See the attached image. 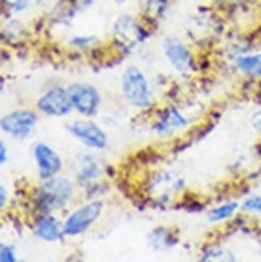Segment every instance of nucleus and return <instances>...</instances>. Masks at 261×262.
I'll return each mask as SVG.
<instances>
[{"instance_id": "obj_1", "label": "nucleus", "mask_w": 261, "mask_h": 262, "mask_svg": "<svg viewBox=\"0 0 261 262\" xmlns=\"http://www.w3.org/2000/svg\"><path fill=\"white\" fill-rule=\"evenodd\" d=\"M79 187L66 176H56L47 180H39L29 196V206L37 214H56L66 209L74 201Z\"/></svg>"}, {"instance_id": "obj_2", "label": "nucleus", "mask_w": 261, "mask_h": 262, "mask_svg": "<svg viewBox=\"0 0 261 262\" xmlns=\"http://www.w3.org/2000/svg\"><path fill=\"white\" fill-rule=\"evenodd\" d=\"M119 97L131 110L145 113L155 108L156 94L153 82L137 64H128L119 76Z\"/></svg>"}, {"instance_id": "obj_3", "label": "nucleus", "mask_w": 261, "mask_h": 262, "mask_svg": "<svg viewBox=\"0 0 261 262\" xmlns=\"http://www.w3.org/2000/svg\"><path fill=\"white\" fill-rule=\"evenodd\" d=\"M111 45L121 56L139 52L152 37V28L134 13H121L111 25Z\"/></svg>"}, {"instance_id": "obj_4", "label": "nucleus", "mask_w": 261, "mask_h": 262, "mask_svg": "<svg viewBox=\"0 0 261 262\" xmlns=\"http://www.w3.org/2000/svg\"><path fill=\"white\" fill-rule=\"evenodd\" d=\"M192 119L176 103H165L152 115L149 129L160 140H171L190 129Z\"/></svg>"}, {"instance_id": "obj_5", "label": "nucleus", "mask_w": 261, "mask_h": 262, "mask_svg": "<svg viewBox=\"0 0 261 262\" xmlns=\"http://www.w3.org/2000/svg\"><path fill=\"white\" fill-rule=\"evenodd\" d=\"M98 153L100 151L84 150L81 153H77L71 161L73 180L84 191L98 184H104V180L108 174L110 166Z\"/></svg>"}, {"instance_id": "obj_6", "label": "nucleus", "mask_w": 261, "mask_h": 262, "mask_svg": "<svg viewBox=\"0 0 261 262\" xmlns=\"http://www.w3.org/2000/svg\"><path fill=\"white\" fill-rule=\"evenodd\" d=\"M166 64L180 77H192L200 70L198 60L190 45L177 36H166L160 43Z\"/></svg>"}, {"instance_id": "obj_7", "label": "nucleus", "mask_w": 261, "mask_h": 262, "mask_svg": "<svg viewBox=\"0 0 261 262\" xmlns=\"http://www.w3.org/2000/svg\"><path fill=\"white\" fill-rule=\"evenodd\" d=\"M41 115L36 108L18 106L5 111L0 118V132L11 140L25 142L36 134Z\"/></svg>"}, {"instance_id": "obj_8", "label": "nucleus", "mask_w": 261, "mask_h": 262, "mask_svg": "<svg viewBox=\"0 0 261 262\" xmlns=\"http://www.w3.org/2000/svg\"><path fill=\"white\" fill-rule=\"evenodd\" d=\"M105 212V203L102 198H87L84 203L71 209L65 215L63 227L66 238H77L89 232L100 221Z\"/></svg>"}, {"instance_id": "obj_9", "label": "nucleus", "mask_w": 261, "mask_h": 262, "mask_svg": "<svg viewBox=\"0 0 261 262\" xmlns=\"http://www.w3.org/2000/svg\"><path fill=\"white\" fill-rule=\"evenodd\" d=\"M34 108L37 110L41 116L50 119L70 118L74 113L70 90L65 84H53L45 87L34 101Z\"/></svg>"}, {"instance_id": "obj_10", "label": "nucleus", "mask_w": 261, "mask_h": 262, "mask_svg": "<svg viewBox=\"0 0 261 262\" xmlns=\"http://www.w3.org/2000/svg\"><path fill=\"white\" fill-rule=\"evenodd\" d=\"M66 132L87 150L105 151L110 146V135L105 126L95 119L76 118L66 124Z\"/></svg>"}, {"instance_id": "obj_11", "label": "nucleus", "mask_w": 261, "mask_h": 262, "mask_svg": "<svg viewBox=\"0 0 261 262\" xmlns=\"http://www.w3.org/2000/svg\"><path fill=\"white\" fill-rule=\"evenodd\" d=\"M74 115L77 118L95 119L104 106V95L102 90L87 81H74L68 84Z\"/></svg>"}, {"instance_id": "obj_12", "label": "nucleus", "mask_w": 261, "mask_h": 262, "mask_svg": "<svg viewBox=\"0 0 261 262\" xmlns=\"http://www.w3.org/2000/svg\"><path fill=\"white\" fill-rule=\"evenodd\" d=\"M187 188L186 177L173 169H165L156 172L149 180V193L158 204L173 203L174 198L183 195Z\"/></svg>"}, {"instance_id": "obj_13", "label": "nucleus", "mask_w": 261, "mask_h": 262, "mask_svg": "<svg viewBox=\"0 0 261 262\" xmlns=\"http://www.w3.org/2000/svg\"><path fill=\"white\" fill-rule=\"evenodd\" d=\"M31 156L34 166H36V174L39 180H47L56 176H62L65 169V159L58 153L56 148L50 143L37 140L31 146Z\"/></svg>"}, {"instance_id": "obj_14", "label": "nucleus", "mask_w": 261, "mask_h": 262, "mask_svg": "<svg viewBox=\"0 0 261 262\" xmlns=\"http://www.w3.org/2000/svg\"><path fill=\"white\" fill-rule=\"evenodd\" d=\"M31 233L42 243H58L66 238L63 219H60L56 214L34 215L31 224Z\"/></svg>"}, {"instance_id": "obj_15", "label": "nucleus", "mask_w": 261, "mask_h": 262, "mask_svg": "<svg viewBox=\"0 0 261 262\" xmlns=\"http://www.w3.org/2000/svg\"><path fill=\"white\" fill-rule=\"evenodd\" d=\"M231 68L247 81L261 82V52L253 50L231 58Z\"/></svg>"}, {"instance_id": "obj_16", "label": "nucleus", "mask_w": 261, "mask_h": 262, "mask_svg": "<svg viewBox=\"0 0 261 262\" xmlns=\"http://www.w3.org/2000/svg\"><path fill=\"white\" fill-rule=\"evenodd\" d=\"M171 8V0H139L137 15L152 29L165 21Z\"/></svg>"}, {"instance_id": "obj_17", "label": "nucleus", "mask_w": 261, "mask_h": 262, "mask_svg": "<svg viewBox=\"0 0 261 262\" xmlns=\"http://www.w3.org/2000/svg\"><path fill=\"white\" fill-rule=\"evenodd\" d=\"M179 243L177 232L166 225H156L147 233V246L153 251H168Z\"/></svg>"}, {"instance_id": "obj_18", "label": "nucleus", "mask_w": 261, "mask_h": 262, "mask_svg": "<svg viewBox=\"0 0 261 262\" xmlns=\"http://www.w3.org/2000/svg\"><path fill=\"white\" fill-rule=\"evenodd\" d=\"M240 211V203L235 200L223 201L216 206H213L207 211V222L211 225H219L232 221Z\"/></svg>"}, {"instance_id": "obj_19", "label": "nucleus", "mask_w": 261, "mask_h": 262, "mask_svg": "<svg viewBox=\"0 0 261 262\" xmlns=\"http://www.w3.org/2000/svg\"><path fill=\"white\" fill-rule=\"evenodd\" d=\"M198 262H237V256L231 248L214 242L200 248Z\"/></svg>"}, {"instance_id": "obj_20", "label": "nucleus", "mask_w": 261, "mask_h": 262, "mask_svg": "<svg viewBox=\"0 0 261 262\" xmlns=\"http://www.w3.org/2000/svg\"><path fill=\"white\" fill-rule=\"evenodd\" d=\"M98 0H63V5L58 10V21L60 25H70L77 16L90 10Z\"/></svg>"}, {"instance_id": "obj_21", "label": "nucleus", "mask_w": 261, "mask_h": 262, "mask_svg": "<svg viewBox=\"0 0 261 262\" xmlns=\"http://www.w3.org/2000/svg\"><path fill=\"white\" fill-rule=\"evenodd\" d=\"M100 39L94 34H73V36L68 37L66 45L70 47L73 52L77 53H90L100 47Z\"/></svg>"}, {"instance_id": "obj_22", "label": "nucleus", "mask_w": 261, "mask_h": 262, "mask_svg": "<svg viewBox=\"0 0 261 262\" xmlns=\"http://www.w3.org/2000/svg\"><path fill=\"white\" fill-rule=\"evenodd\" d=\"M26 34V28L21 23V19L10 18L8 21L4 23L2 28V42L4 43H15L19 42Z\"/></svg>"}, {"instance_id": "obj_23", "label": "nucleus", "mask_w": 261, "mask_h": 262, "mask_svg": "<svg viewBox=\"0 0 261 262\" xmlns=\"http://www.w3.org/2000/svg\"><path fill=\"white\" fill-rule=\"evenodd\" d=\"M36 4V0H2L4 13L8 15H23L32 8V5Z\"/></svg>"}, {"instance_id": "obj_24", "label": "nucleus", "mask_w": 261, "mask_h": 262, "mask_svg": "<svg viewBox=\"0 0 261 262\" xmlns=\"http://www.w3.org/2000/svg\"><path fill=\"white\" fill-rule=\"evenodd\" d=\"M240 211L250 215H261V193L248 195L240 201Z\"/></svg>"}, {"instance_id": "obj_25", "label": "nucleus", "mask_w": 261, "mask_h": 262, "mask_svg": "<svg viewBox=\"0 0 261 262\" xmlns=\"http://www.w3.org/2000/svg\"><path fill=\"white\" fill-rule=\"evenodd\" d=\"M18 254H16V249L11 243L2 242L0 245V262H18Z\"/></svg>"}, {"instance_id": "obj_26", "label": "nucleus", "mask_w": 261, "mask_h": 262, "mask_svg": "<svg viewBox=\"0 0 261 262\" xmlns=\"http://www.w3.org/2000/svg\"><path fill=\"white\" fill-rule=\"evenodd\" d=\"M248 122H250V127L255 130V134L261 137V103L250 113Z\"/></svg>"}, {"instance_id": "obj_27", "label": "nucleus", "mask_w": 261, "mask_h": 262, "mask_svg": "<svg viewBox=\"0 0 261 262\" xmlns=\"http://www.w3.org/2000/svg\"><path fill=\"white\" fill-rule=\"evenodd\" d=\"M10 161V150L5 140L0 142V166H7Z\"/></svg>"}, {"instance_id": "obj_28", "label": "nucleus", "mask_w": 261, "mask_h": 262, "mask_svg": "<svg viewBox=\"0 0 261 262\" xmlns=\"http://www.w3.org/2000/svg\"><path fill=\"white\" fill-rule=\"evenodd\" d=\"M8 200H10V190L5 184H2L0 185V208L5 209L8 204Z\"/></svg>"}, {"instance_id": "obj_29", "label": "nucleus", "mask_w": 261, "mask_h": 262, "mask_svg": "<svg viewBox=\"0 0 261 262\" xmlns=\"http://www.w3.org/2000/svg\"><path fill=\"white\" fill-rule=\"evenodd\" d=\"M113 4H115L116 7H124V5H128L131 0H111Z\"/></svg>"}, {"instance_id": "obj_30", "label": "nucleus", "mask_w": 261, "mask_h": 262, "mask_svg": "<svg viewBox=\"0 0 261 262\" xmlns=\"http://www.w3.org/2000/svg\"><path fill=\"white\" fill-rule=\"evenodd\" d=\"M258 43L261 45V34H259V37H258Z\"/></svg>"}, {"instance_id": "obj_31", "label": "nucleus", "mask_w": 261, "mask_h": 262, "mask_svg": "<svg viewBox=\"0 0 261 262\" xmlns=\"http://www.w3.org/2000/svg\"><path fill=\"white\" fill-rule=\"evenodd\" d=\"M18 262H29V260H25V259H19Z\"/></svg>"}, {"instance_id": "obj_32", "label": "nucleus", "mask_w": 261, "mask_h": 262, "mask_svg": "<svg viewBox=\"0 0 261 262\" xmlns=\"http://www.w3.org/2000/svg\"><path fill=\"white\" fill-rule=\"evenodd\" d=\"M47 262H56V260H47Z\"/></svg>"}]
</instances>
